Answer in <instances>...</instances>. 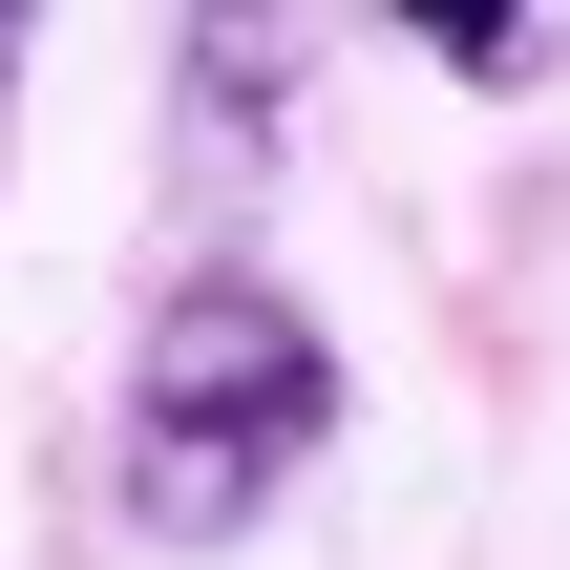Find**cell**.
Instances as JSON below:
<instances>
[{
	"label": "cell",
	"instance_id": "cell-2",
	"mask_svg": "<svg viewBox=\"0 0 570 570\" xmlns=\"http://www.w3.org/2000/svg\"><path fill=\"white\" fill-rule=\"evenodd\" d=\"M0 63H21V21H0Z\"/></svg>",
	"mask_w": 570,
	"mask_h": 570
},
{
	"label": "cell",
	"instance_id": "cell-1",
	"mask_svg": "<svg viewBox=\"0 0 570 570\" xmlns=\"http://www.w3.org/2000/svg\"><path fill=\"white\" fill-rule=\"evenodd\" d=\"M317 423H338L317 317H296L275 275H190V296L148 317V360H127V529H148V550H233V529L317 465Z\"/></svg>",
	"mask_w": 570,
	"mask_h": 570
}]
</instances>
